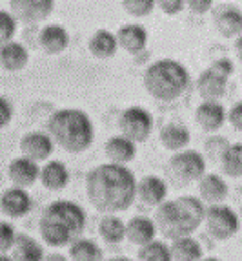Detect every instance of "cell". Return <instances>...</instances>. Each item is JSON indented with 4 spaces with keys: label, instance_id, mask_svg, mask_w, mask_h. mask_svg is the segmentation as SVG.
<instances>
[{
    "label": "cell",
    "instance_id": "cell-1",
    "mask_svg": "<svg viewBox=\"0 0 242 261\" xmlns=\"http://www.w3.org/2000/svg\"><path fill=\"white\" fill-rule=\"evenodd\" d=\"M86 192L89 203L99 212H124L137 199V177L124 165L102 163L87 172Z\"/></svg>",
    "mask_w": 242,
    "mask_h": 261
},
{
    "label": "cell",
    "instance_id": "cell-2",
    "mask_svg": "<svg viewBox=\"0 0 242 261\" xmlns=\"http://www.w3.org/2000/svg\"><path fill=\"white\" fill-rule=\"evenodd\" d=\"M86 223L87 214L78 203L58 199L46 206V210L40 216L39 230L42 240L48 245L66 247L78 238H82Z\"/></svg>",
    "mask_w": 242,
    "mask_h": 261
},
{
    "label": "cell",
    "instance_id": "cell-3",
    "mask_svg": "<svg viewBox=\"0 0 242 261\" xmlns=\"http://www.w3.org/2000/svg\"><path fill=\"white\" fill-rule=\"evenodd\" d=\"M204 216L206 206L195 196H182L173 201H164L155 214L157 232L171 241L193 236L204 223Z\"/></svg>",
    "mask_w": 242,
    "mask_h": 261
},
{
    "label": "cell",
    "instance_id": "cell-4",
    "mask_svg": "<svg viewBox=\"0 0 242 261\" xmlns=\"http://www.w3.org/2000/svg\"><path fill=\"white\" fill-rule=\"evenodd\" d=\"M48 134L62 150L69 153H82L95 139L93 121L84 110H56L48 121Z\"/></svg>",
    "mask_w": 242,
    "mask_h": 261
},
{
    "label": "cell",
    "instance_id": "cell-5",
    "mask_svg": "<svg viewBox=\"0 0 242 261\" xmlns=\"http://www.w3.org/2000/svg\"><path fill=\"white\" fill-rule=\"evenodd\" d=\"M190 86V73L180 61L159 59L144 71V88L147 93L162 102L177 100Z\"/></svg>",
    "mask_w": 242,
    "mask_h": 261
},
{
    "label": "cell",
    "instance_id": "cell-6",
    "mask_svg": "<svg viewBox=\"0 0 242 261\" xmlns=\"http://www.w3.org/2000/svg\"><path fill=\"white\" fill-rule=\"evenodd\" d=\"M204 225L207 234L217 241H228L238 234L240 230V218L231 206L224 205H209L204 216Z\"/></svg>",
    "mask_w": 242,
    "mask_h": 261
},
{
    "label": "cell",
    "instance_id": "cell-7",
    "mask_svg": "<svg viewBox=\"0 0 242 261\" xmlns=\"http://www.w3.org/2000/svg\"><path fill=\"white\" fill-rule=\"evenodd\" d=\"M118 128L126 139L133 141L135 144L144 143L153 132V115L144 106H130L120 113Z\"/></svg>",
    "mask_w": 242,
    "mask_h": 261
},
{
    "label": "cell",
    "instance_id": "cell-8",
    "mask_svg": "<svg viewBox=\"0 0 242 261\" xmlns=\"http://www.w3.org/2000/svg\"><path fill=\"white\" fill-rule=\"evenodd\" d=\"M173 179L178 183H195L206 174V159L199 150H182L169 159L168 165Z\"/></svg>",
    "mask_w": 242,
    "mask_h": 261
},
{
    "label": "cell",
    "instance_id": "cell-9",
    "mask_svg": "<svg viewBox=\"0 0 242 261\" xmlns=\"http://www.w3.org/2000/svg\"><path fill=\"white\" fill-rule=\"evenodd\" d=\"M213 26L226 39L242 35V9L233 4H221L213 8Z\"/></svg>",
    "mask_w": 242,
    "mask_h": 261
},
{
    "label": "cell",
    "instance_id": "cell-10",
    "mask_svg": "<svg viewBox=\"0 0 242 261\" xmlns=\"http://www.w3.org/2000/svg\"><path fill=\"white\" fill-rule=\"evenodd\" d=\"M11 15L15 20H22L26 24H37L48 18L55 9V2L51 0H13L11 2Z\"/></svg>",
    "mask_w": 242,
    "mask_h": 261
},
{
    "label": "cell",
    "instance_id": "cell-11",
    "mask_svg": "<svg viewBox=\"0 0 242 261\" xmlns=\"http://www.w3.org/2000/svg\"><path fill=\"white\" fill-rule=\"evenodd\" d=\"M55 150V143L46 132H29L20 139L22 157L31 159L35 163L48 161Z\"/></svg>",
    "mask_w": 242,
    "mask_h": 261
},
{
    "label": "cell",
    "instance_id": "cell-12",
    "mask_svg": "<svg viewBox=\"0 0 242 261\" xmlns=\"http://www.w3.org/2000/svg\"><path fill=\"white\" fill-rule=\"evenodd\" d=\"M137 197L144 205L159 208L168 199V183L159 175H146L137 181Z\"/></svg>",
    "mask_w": 242,
    "mask_h": 261
},
{
    "label": "cell",
    "instance_id": "cell-13",
    "mask_svg": "<svg viewBox=\"0 0 242 261\" xmlns=\"http://www.w3.org/2000/svg\"><path fill=\"white\" fill-rule=\"evenodd\" d=\"M31 205H33V201L26 188L11 187L2 192V196H0V210L9 218L26 216L31 210Z\"/></svg>",
    "mask_w": 242,
    "mask_h": 261
},
{
    "label": "cell",
    "instance_id": "cell-14",
    "mask_svg": "<svg viewBox=\"0 0 242 261\" xmlns=\"http://www.w3.org/2000/svg\"><path fill=\"white\" fill-rule=\"evenodd\" d=\"M195 122L207 134L219 132L226 122V108L221 102H200L195 110Z\"/></svg>",
    "mask_w": 242,
    "mask_h": 261
},
{
    "label": "cell",
    "instance_id": "cell-15",
    "mask_svg": "<svg viewBox=\"0 0 242 261\" xmlns=\"http://www.w3.org/2000/svg\"><path fill=\"white\" fill-rule=\"evenodd\" d=\"M199 196L202 203L221 205L229 196V187L221 174H204L199 181Z\"/></svg>",
    "mask_w": 242,
    "mask_h": 261
},
{
    "label": "cell",
    "instance_id": "cell-16",
    "mask_svg": "<svg viewBox=\"0 0 242 261\" xmlns=\"http://www.w3.org/2000/svg\"><path fill=\"white\" fill-rule=\"evenodd\" d=\"M118 42V48L131 55L142 53L147 46V30L140 24H126L115 33Z\"/></svg>",
    "mask_w": 242,
    "mask_h": 261
},
{
    "label": "cell",
    "instance_id": "cell-17",
    "mask_svg": "<svg viewBox=\"0 0 242 261\" xmlns=\"http://www.w3.org/2000/svg\"><path fill=\"white\" fill-rule=\"evenodd\" d=\"M228 90V79L221 77L213 70H204L197 79V92L204 99V102H219Z\"/></svg>",
    "mask_w": 242,
    "mask_h": 261
},
{
    "label": "cell",
    "instance_id": "cell-18",
    "mask_svg": "<svg viewBox=\"0 0 242 261\" xmlns=\"http://www.w3.org/2000/svg\"><path fill=\"white\" fill-rule=\"evenodd\" d=\"M39 175H40L39 163L26 159V157H17L8 166V177L18 188L31 187L39 179Z\"/></svg>",
    "mask_w": 242,
    "mask_h": 261
},
{
    "label": "cell",
    "instance_id": "cell-19",
    "mask_svg": "<svg viewBox=\"0 0 242 261\" xmlns=\"http://www.w3.org/2000/svg\"><path fill=\"white\" fill-rule=\"evenodd\" d=\"M126 240L138 247H144L149 241L157 240V226L152 218L135 216L126 223Z\"/></svg>",
    "mask_w": 242,
    "mask_h": 261
},
{
    "label": "cell",
    "instance_id": "cell-20",
    "mask_svg": "<svg viewBox=\"0 0 242 261\" xmlns=\"http://www.w3.org/2000/svg\"><path fill=\"white\" fill-rule=\"evenodd\" d=\"M104 152L109 163L113 165H128L137 155V144L133 141L126 139L124 135H113L104 144Z\"/></svg>",
    "mask_w": 242,
    "mask_h": 261
},
{
    "label": "cell",
    "instance_id": "cell-21",
    "mask_svg": "<svg viewBox=\"0 0 242 261\" xmlns=\"http://www.w3.org/2000/svg\"><path fill=\"white\" fill-rule=\"evenodd\" d=\"M39 42L46 53L56 55V53H62L69 46V33L60 24H49V26H44L40 30Z\"/></svg>",
    "mask_w": 242,
    "mask_h": 261
},
{
    "label": "cell",
    "instance_id": "cell-22",
    "mask_svg": "<svg viewBox=\"0 0 242 261\" xmlns=\"http://www.w3.org/2000/svg\"><path fill=\"white\" fill-rule=\"evenodd\" d=\"M159 139L166 150L177 153L182 152V150H186V146L191 141V134L186 126L177 124V122H169V124L160 128Z\"/></svg>",
    "mask_w": 242,
    "mask_h": 261
},
{
    "label": "cell",
    "instance_id": "cell-23",
    "mask_svg": "<svg viewBox=\"0 0 242 261\" xmlns=\"http://www.w3.org/2000/svg\"><path fill=\"white\" fill-rule=\"evenodd\" d=\"M29 62V51L24 44L20 42H11L4 44L0 48V66L8 71H20L24 70Z\"/></svg>",
    "mask_w": 242,
    "mask_h": 261
},
{
    "label": "cell",
    "instance_id": "cell-24",
    "mask_svg": "<svg viewBox=\"0 0 242 261\" xmlns=\"http://www.w3.org/2000/svg\"><path fill=\"white\" fill-rule=\"evenodd\" d=\"M13 261H44V248L39 241L27 234H17L11 247Z\"/></svg>",
    "mask_w": 242,
    "mask_h": 261
},
{
    "label": "cell",
    "instance_id": "cell-25",
    "mask_svg": "<svg viewBox=\"0 0 242 261\" xmlns=\"http://www.w3.org/2000/svg\"><path fill=\"white\" fill-rule=\"evenodd\" d=\"M39 179L48 190H62L69 183V170L62 161L53 159L46 163L44 168H40Z\"/></svg>",
    "mask_w": 242,
    "mask_h": 261
},
{
    "label": "cell",
    "instance_id": "cell-26",
    "mask_svg": "<svg viewBox=\"0 0 242 261\" xmlns=\"http://www.w3.org/2000/svg\"><path fill=\"white\" fill-rule=\"evenodd\" d=\"M169 252H171L173 261H200L204 257L202 245L193 236L173 240L169 245Z\"/></svg>",
    "mask_w": 242,
    "mask_h": 261
},
{
    "label": "cell",
    "instance_id": "cell-27",
    "mask_svg": "<svg viewBox=\"0 0 242 261\" xmlns=\"http://www.w3.org/2000/svg\"><path fill=\"white\" fill-rule=\"evenodd\" d=\"M87 48H89L91 55L97 57V59H111V57H115V53L118 49L117 37L109 30H97L89 37Z\"/></svg>",
    "mask_w": 242,
    "mask_h": 261
},
{
    "label": "cell",
    "instance_id": "cell-28",
    "mask_svg": "<svg viewBox=\"0 0 242 261\" xmlns=\"http://www.w3.org/2000/svg\"><path fill=\"white\" fill-rule=\"evenodd\" d=\"M99 234L106 243L118 245L126 240V223L118 216L108 214L99 221Z\"/></svg>",
    "mask_w": 242,
    "mask_h": 261
},
{
    "label": "cell",
    "instance_id": "cell-29",
    "mask_svg": "<svg viewBox=\"0 0 242 261\" xmlns=\"http://www.w3.org/2000/svg\"><path fill=\"white\" fill-rule=\"evenodd\" d=\"M71 261H102V248L89 238H78L69 245Z\"/></svg>",
    "mask_w": 242,
    "mask_h": 261
},
{
    "label": "cell",
    "instance_id": "cell-30",
    "mask_svg": "<svg viewBox=\"0 0 242 261\" xmlns=\"http://www.w3.org/2000/svg\"><path fill=\"white\" fill-rule=\"evenodd\" d=\"M221 168L228 177L240 179L242 177V143H229L226 152L219 159Z\"/></svg>",
    "mask_w": 242,
    "mask_h": 261
},
{
    "label": "cell",
    "instance_id": "cell-31",
    "mask_svg": "<svg viewBox=\"0 0 242 261\" xmlns=\"http://www.w3.org/2000/svg\"><path fill=\"white\" fill-rule=\"evenodd\" d=\"M138 261H173L169 245L160 240L149 241L147 245L138 248Z\"/></svg>",
    "mask_w": 242,
    "mask_h": 261
},
{
    "label": "cell",
    "instance_id": "cell-32",
    "mask_svg": "<svg viewBox=\"0 0 242 261\" xmlns=\"http://www.w3.org/2000/svg\"><path fill=\"white\" fill-rule=\"evenodd\" d=\"M228 146H229L228 137L219 135V134H213L211 137H207L206 143H204V153H206L211 161H219Z\"/></svg>",
    "mask_w": 242,
    "mask_h": 261
},
{
    "label": "cell",
    "instance_id": "cell-33",
    "mask_svg": "<svg viewBox=\"0 0 242 261\" xmlns=\"http://www.w3.org/2000/svg\"><path fill=\"white\" fill-rule=\"evenodd\" d=\"M120 6L126 13L137 18L147 17L155 9V2L153 0H124V2H120Z\"/></svg>",
    "mask_w": 242,
    "mask_h": 261
},
{
    "label": "cell",
    "instance_id": "cell-34",
    "mask_svg": "<svg viewBox=\"0 0 242 261\" xmlns=\"http://www.w3.org/2000/svg\"><path fill=\"white\" fill-rule=\"evenodd\" d=\"M15 33H17V20H15V17L9 11L0 9V48L4 44L11 42Z\"/></svg>",
    "mask_w": 242,
    "mask_h": 261
},
{
    "label": "cell",
    "instance_id": "cell-35",
    "mask_svg": "<svg viewBox=\"0 0 242 261\" xmlns=\"http://www.w3.org/2000/svg\"><path fill=\"white\" fill-rule=\"evenodd\" d=\"M15 238H17L15 226L8 221H0V252H9L15 243Z\"/></svg>",
    "mask_w": 242,
    "mask_h": 261
},
{
    "label": "cell",
    "instance_id": "cell-36",
    "mask_svg": "<svg viewBox=\"0 0 242 261\" xmlns=\"http://www.w3.org/2000/svg\"><path fill=\"white\" fill-rule=\"evenodd\" d=\"M209 70H213L215 73H219L221 77L229 79L231 75L235 73V62L229 59V57H219L211 62Z\"/></svg>",
    "mask_w": 242,
    "mask_h": 261
},
{
    "label": "cell",
    "instance_id": "cell-37",
    "mask_svg": "<svg viewBox=\"0 0 242 261\" xmlns=\"http://www.w3.org/2000/svg\"><path fill=\"white\" fill-rule=\"evenodd\" d=\"M226 121H228L237 132H242V100L235 102V105L226 112Z\"/></svg>",
    "mask_w": 242,
    "mask_h": 261
},
{
    "label": "cell",
    "instance_id": "cell-38",
    "mask_svg": "<svg viewBox=\"0 0 242 261\" xmlns=\"http://www.w3.org/2000/svg\"><path fill=\"white\" fill-rule=\"evenodd\" d=\"M155 6H159L160 11L164 15H178L184 9V6H186V2H182V0H160V2H157Z\"/></svg>",
    "mask_w": 242,
    "mask_h": 261
},
{
    "label": "cell",
    "instance_id": "cell-39",
    "mask_svg": "<svg viewBox=\"0 0 242 261\" xmlns=\"http://www.w3.org/2000/svg\"><path fill=\"white\" fill-rule=\"evenodd\" d=\"M13 105L9 102L6 97L0 95V128L8 126L9 122H11V119H13Z\"/></svg>",
    "mask_w": 242,
    "mask_h": 261
},
{
    "label": "cell",
    "instance_id": "cell-40",
    "mask_svg": "<svg viewBox=\"0 0 242 261\" xmlns=\"http://www.w3.org/2000/svg\"><path fill=\"white\" fill-rule=\"evenodd\" d=\"M186 6L190 8L191 13H195V15L209 13V11L213 9L211 0H190V2H186Z\"/></svg>",
    "mask_w": 242,
    "mask_h": 261
},
{
    "label": "cell",
    "instance_id": "cell-41",
    "mask_svg": "<svg viewBox=\"0 0 242 261\" xmlns=\"http://www.w3.org/2000/svg\"><path fill=\"white\" fill-rule=\"evenodd\" d=\"M235 55H237V59H238V62L242 64V35L240 37H237V40H235Z\"/></svg>",
    "mask_w": 242,
    "mask_h": 261
},
{
    "label": "cell",
    "instance_id": "cell-42",
    "mask_svg": "<svg viewBox=\"0 0 242 261\" xmlns=\"http://www.w3.org/2000/svg\"><path fill=\"white\" fill-rule=\"evenodd\" d=\"M108 261H133V259H128V257H113V259H108Z\"/></svg>",
    "mask_w": 242,
    "mask_h": 261
},
{
    "label": "cell",
    "instance_id": "cell-43",
    "mask_svg": "<svg viewBox=\"0 0 242 261\" xmlns=\"http://www.w3.org/2000/svg\"><path fill=\"white\" fill-rule=\"evenodd\" d=\"M0 261H13L9 256H6V254H0Z\"/></svg>",
    "mask_w": 242,
    "mask_h": 261
},
{
    "label": "cell",
    "instance_id": "cell-44",
    "mask_svg": "<svg viewBox=\"0 0 242 261\" xmlns=\"http://www.w3.org/2000/svg\"><path fill=\"white\" fill-rule=\"evenodd\" d=\"M200 261H222V259H219V257H202Z\"/></svg>",
    "mask_w": 242,
    "mask_h": 261
},
{
    "label": "cell",
    "instance_id": "cell-45",
    "mask_svg": "<svg viewBox=\"0 0 242 261\" xmlns=\"http://www.w3.org/2000/svg\"><path fill=\"white\" fill-rule=\"evenodd\" d=\"M238 218H240V223H242V208H240V214H238Z\"/></svg>",
    "mask_w": 242,
    "mask_h": 261
}]
</instances>
